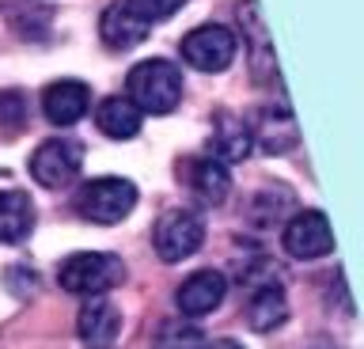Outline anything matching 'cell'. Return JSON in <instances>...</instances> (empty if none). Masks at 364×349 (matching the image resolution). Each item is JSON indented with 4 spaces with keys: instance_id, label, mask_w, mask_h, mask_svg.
<instances>
[{
    "instance_id": "3957f363",
    "label": "cell",
    "mask_w": 364,
    "mask_h": 349,
    "mask_svg": "<svg viewBox=\"0 0 364 349\" xmlns=\"http://www.w3.org/2000/svg\"><path fill=\"white\" fill-rule=\"evenodd\" d=\"M136 205V186L129 178H95L76 194V213L91 224H118Z\"/></svg>"
},
{
    "instance_id": "e0dca14e",
    "label": "cell",
    "mask_w": 364,
    "mask_h": 349,
    "mask_svg": "<svg viewBox=\"0 0 364 349\" xmlns=\"http://www.w3.org/2000/svg\"><path fill=\"white\" fill-rule=\"evenodd\" d=\"M99 129L107 133L114 141H129L141 133V110H136L129 99H107V103L99 107Z\"/></svg>"
},
{
    "instance_id": "ba28073f",
    "label": "cell",
    "mask_w": 364,
    "mask_h": 349,
    "mask_svg": "<svg viewBox=\"0 0 364 349\" xmlns=\"http://www.w3.org/2000/svg\"><path fill=\"white\" fill-rule=\"evenodd\" d=\"M76 331H80V342L87 349H110L122 334V311L110 300L91 296L76 315Z\"/></svg>"
},
{
    "instance_id": "5b68a950",
    "label": "cell",
    "mask_w": 364,
    "mask_h": 349,
    "mask_svg": "<svg viewBox=\"0 0 364 349\" xmlns=\"http://www.w3.org/2000/svg\"><path fill=\"white\" fill-rule=\"evenodd\" d=\"M235 50L239 42L228 27L220 23H205V27H193L186 38H182V58H186L193 69L201 73H220L235 61Z\"/></svg>"
},
{
    "instance_id": "6da1fadb",
    "label": "cell",
    "mask_w": 364,
    "mask_h": 349,
    "mask_svg": "<svg viewBox=\"0 0 364 349\" xmlns=\"http://www.w3.org/2000/svg\"><path fill=\"white\" fill-rule=\"evenodd\" d=\"M182 99V76L171 61H141L129 73V103L141 114H171Z\"/></svg>"
},
{
    "instance_id": "8fae6325",
    "label": "cell",
    "mask_w": 364,
    "mask_h": 349,
    "mask_svg": "<svg viewBox=\"0 0 364 349\" xmlns=\"http://www.w3.org/2000/svg\"><path fill=\"white\" fill-rule=\"evenodd\" d=\"M289 319V300H284V289L277 281H258L247 296V323L255 331H273Z\"/></svg>"
},
{
    "instance_id": "ffe728a7",
    "label": "cell",
    "mask_w": 364,
    "mask_h": 349,
    "mask_svg": "<svg viewBox=\"0 0 364 349\" xmlns=\"http://www.w3.org/2000/svg\"><path fill=\"white\" fill-rule=\"evenodd\" d=\"M250 205H262V217H255L250 224H258V228H269V224H277L284 217V209H289V194L284 190H277V194H269V190H262V194H255V201Z\"/></svg>"
},
{
    "instance_id": "2e32d148",
    "label": "cell",
    "mask_w": 364,
    "mask_h": 349,
    "mask_svg": "<svg viewBox=\"0 0 364 349\" xmlns=\"http://www.w3.org/2000/svg\"><path fill=\"white\" fill-rule=\"evenodd\" d=\"M99 31H102V42L114 46V50H133L136 42H144V35H148V27L141 23V19H133L122 4H110L107 12H102Z\"/></svg>"
},
{
    "instance_id": "8992f818",
    "label": "cell",
    "mask_w": 364,
    "mask_h": 349,
    "mask_svg": "<svg viewBox=\"0 0 364 349\" xmlns=\"http://www.w3.org/2000/svg\"><path fill=\"white\" fill-rule=\"evenodd\" d=\"M284 251L292 258H323L334 251V232H330V220L318 209H304L296 213L284 228Z\"/></svg>"
},
{
    "instance_id": "ac0fdd59",
    "label": "cell",
    "mask_w": 364,
    "mask_h": 349,
    "mask_svg": "<svg viewBox=\"0 0 364 349\" xmlns=\"http://www.w3.org/2000/svg\"><path fill=\"white\" fill-rule=\"evenodd\" d=\"M205 331L190 319H164L156 326L152 349H205Z\"/></svg>"
},
{
    "instance_id": "9c48e42d",
    "label": "cell",
    "mask_w": 364,
    "mask_h": 349,
    "mask_svg": "<svg viewBox=\"0 0 364 349\" xmlns=\"http://www.w3.org/2000/svg\"><path fill=\"white\" fill-rule=\"evenodd\" d=\"M224 292H228V281L224 274H216V269H198V274H190L186 281L178 285L175 292V304L182 315H209L224 304Z\"/></svg>"
},
{
    "instance_id": "d6986e66",
    "label": "cell",
    "mask_w": 364,
    "mask_h": 349,
    "mask_svg": "<svg viewBox=\"0 0 364 349\" xmlns=\"http://www.w3.org/2000/svg\"><path fill=\"white\" fill-rule=\"evenodd\" d=\"M118 4L129 12L133 19H141V23L152 31V23H159V19H167V16H175L186 0H118Z\"/></svg>"
},
{
    "instance_id": "9a60e30c",
    "label": "cell",
    "mask_w": 364,
    "mask_h": 349,
    "mask_svg": "<svg viewBox=\"0 0 364 349\" xmlns=\"http://www.w3.org/2000/svg\"><path fill=\"white\" fill-rule=\"evenodd\" d=\"M209 152H213V160H243L250 152V129L239 118L220 114L209 137Z\"/></svg>"
},
{
    "instance_id": "52a82bcc",
    "label": "cell",
    "mask_w": 364,
    "mask_h": 349,
    "mask_svg": "<svg viewBox=\"0 0 364 349\" xmlns=\"http://www.w3.org/2000/svg\"><path fill=\"white\" fill-rule=\"evenodd\" d=\"M80 160H84V149H80L76 141H46L42 149L31 156V175H34V183L57 190V186H65L76 178Z\"/></svg>"
},
{
    "instance_id": "5bb4252c",
    "label": "cell",
    "mask_w": 364,
    "mask_h": 349,
    "mask_svg": "<svg viewBox=\"0 0 364 349\" xmlns=\"http://www.w3.org/2000/svg\"><path fill=\"white\" fill-rule=\"evenodd\" d=\"M255 137L266 152H289L296 144V122L284 107H266L258 114V126H255Z\"/></svg>"
},
{
    "instance_id": "30bf717a",
    "label": "cell",
    "mask_w": 364,
    "mask_h": 349,
    "mask_svg": "<svg viewBox=\"0 0 364 349\" xmlns=\"http://www.w3.org/2000/svg\"><path fill=\"white\" fill-rule=\"evenodd\" d=\"M87 107H91V92H87V84H80V80L50 84L42 95V110L53 126H76V122L87 114Z\"/></svg>"
},
{
    "instance_id": "7402d4cb",
    "label": "cell",
    "mask_w": 364,
    "mask_h": 349,
    "mask_svg": "<svg viewBox=\"0 0 364 349\" xmlns=\"http://www.w3.org/2000/svg\"><path fill=\"white\" fill-rule=\"evenodd\" d=\"M205 349H239L235 342H213V345H205Z\"/></svg>"
},
{
    "instance_id": "7a4b0ae2",
    "label": "cell",
    "mask_w": 364,
    "mask_h": 349,
    "mask_svg": "<svg viewBox=\"0 0 364 349\" xmlns=\"http://www.w3.org/2000/svg\"><path fill=\"white\" fill-rule=\"evenodd\" d=\"M122 277H125L122 258H114L107 251L68 254L65 262H61V269H57L61 289L65 292H76V296H102V292H110Z\"/></svg>"
},
{
    "instance_id": "7c38bea8",
    "label": "cell",
    "mask_w": 364,
    "mask_h": 349,
    "mask_svg": "<svg viewBox=\"0 0 364 349\" xmlns=\"http://www.w3.org/2000/svg\"><path fill=\"white\" fill-rule=\"evenodd\" d=\"M186 183H190V190H193L201 201L220 205V201L228 198V190H232V175H228V167H224L220 160L201 156V160H190V163H186Z\"/></svg>"
},
{
    "instance_id": "4fadbf2b",
    "label": "cell",
    "mask_w": 364,
    "mask_h": 349,
    "mask_svg": "<svg viewBox=\"0 0 364 349\" xmlns=\"http://www.w3.org/2000/svg\"><path fill=\"white\" fill-rule=\"evenodd\" d=\"M34 228V205L23 190H0V243H19Z\"/></svg>"
},
{
    "instance_id": "277c9868",
    "label": "cell",
    "mask_w": 364,
    "mask_h": 349,
    "mask_svg": "<svg viewBox=\"0 0 364 349\" xmlns=\"http://www.w3.org/2000/svg\"><path fill=\"white\" fill-rule=\"evenodd\" d=\"M201 240H205V224H201L198 213H190V209L164 213L156 224V232H152L156 254L164 258V262H182V258H190L201 247Z\"/></svg>"
},
{
    "instance_id": "44dd1931",
    "label": "cell",
    "mask_w": 364,
    "mask_h": 349,
    "mask_svg": "<svg viewBox=\"0 0 364 349\" xmlns=\"http://www.w3.org/2000/svg\"><path fill=\"white\" fill-rule=\"evenodd\" d=\"M23 118H27V95L23 92H0V126L19 129Z\"/></svg>"
}]
</instances>
